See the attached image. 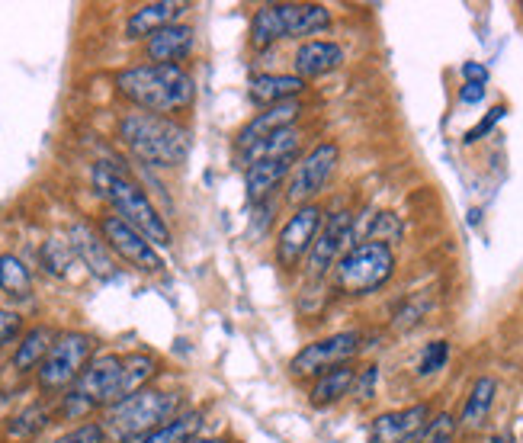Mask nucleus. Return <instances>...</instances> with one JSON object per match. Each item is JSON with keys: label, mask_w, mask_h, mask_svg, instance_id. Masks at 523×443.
<instances>
[{"label": "nucleus", "mask_w": 523, "mask_h": 443, "mask_svg": "<svg viewBox=\"0 0 523 443\" xmlns=\"http://www.w3.org/2000/svg\"><path fill=\"white\" fill-rule=\"evenodd\" d=\"M430 424V408L427 405H411L405 411H389L379 415L373 424V443H411L414 437L424 434Z\"/></svg>", "instance_id": "4468645a"}, {"label": "nucleus", "mask_w": 523, "mask_h": 443, "mask_svg": "<svg viewBox=\"0 0 523 443\" xmlns=\"http://www.w3.org/2000/svg\"><path fill=\"white\" fill-rule=\"evenodd\" d=\"M321 225H325V212H321V206H315V203L299 206L296 212H292V219L283 225L280 238H276V264H280L283 270H296L302 257L312 251Z\"/></svg>", "instance_id": "9d476101"}, {"label": "nucleus", "mask_w": 523, "mask_h": 443, "mask_svg": "<svg viewBox=\"0 0 523 443\" xmlns=\"http://www.w3.org/2000/svg\"><path fill=\"white\" fill-rule=\"evenodd\" d=\"M122 357L106 354L87 363V370L78 376V383L71 386V392L65 395V411L68 418H81L94 408H110L116 405L122 395Z\"/></svg>", "instance_id": "423d86ee"}, {"label": "nucleus", "mask_w": 523, "mask_h": 443, "mask_svg": "<svg viewBox=\"0 0 523 443\" xmlns=\"http://www.w3.org/2000/svg\"><path fill=\"white\" fill-rule=\"evenodd\" d=\"M20 331H23V318L10 309H0V347L10 344L13 338H20Z\"/></svg>", "instance_id": "4c0bfd02"}, {"label": "nucleus", "mask_w": 523, "mask_h": 443, "mask_svg": "<svg viewBox=\"0 0 523 443\" xmlns=\"http://www.w3.org/2000/svg\"><path fill=\"white\" fill-rule=\"evenodd\" d=\"M155 373H158V360L151 357V354H129V357H122V389H119V395H122V399H129V395L148 389V379L155 376Z\"/></svg>", "instance_id": "a878e982"}, {"label": "nucleus", "mask_w": 523, "mask_h": 443, "mask_svg": "<svg viewBox=\"0 0 523 443\" xmlns=\"http://www.w3.org/2000/svg\"><path fill=\"white\" fill-rule=\"evenodd\" d=\"M376 383H379V366H363L357 373V383H353V395H357L360 402H369L376 392Z\"/></svg>", "instance_id": "e433bc0d"}, {"label": "nucleus", "mask_w": 523, "mask_h": 443, "mask_svg": "<svg viewBox=\"0 0 523 443\" xmlns=\"http://www.w3.org/2000/svg\"><path fill=\"white\" fill-rule=\"evenodd\" d=\"M68 244H71V251L74 257L87 267L90 277H97L100 283H110L116 280V261H113V251H110V244L103 241V235H97L94 228L84 225V222H74L68 228Z\"/></svg>", "instance_id": "ddd939ff"}, {"label": "nucleus", "mask_w": 523, "mask_h": 443, "mask_svg": "<svg viewBox=\"0 0 523 443\" xmlns=\"http://www.w3.org/2000/svg\"><path fill=\"white\" fill-rule=\"evenodd\" d=\"M276 39H286L280 4L257 7V13L251 17V45L254 49H267V45H273Z\"/></svg>", "instance_id": "cd10ccee"}, {"label": "nucleus", "mask_w": 523, "mask_h": 443, "mask_svg": "<svg viewBox=\"0 0 523 443\" xmlns=\"http://www.w3.org/2000/svg\"><path fill=\"white\" fill-rule=\"evenodd\" d=\"M0 293L10 299H29L33 293V273L17 254H0Z\"/></svg>", "instance_id": "393cba45"}, {"label": "nucleus", "mask_w": 523, "mask_h": 443, "mask_svg": "<svg viewBox=\"0 0 523 443\" xmlns=\"http://www.w3.org/2000/svg\"><path fill=\"white\" fill-rule=\"evenodd\" d=\"M446 357H450V344H446V341L427 344V350L421 354V363H418V373H421V376H430V373L443 370V366H446Z\"/></svg>", "instance_id": "f704fd0d"}, {"label": "nucleus", "mask_w": 523, "mask_h": 443, "mask_svg": "<svg viewBox=\"0 0 523 443\" xmlns=\"http://www.w3.org/2000/svg\"><path fill=\"white\" fill-rule=\"evenodd\" d=\"M302 90H305V81L296 78V74H257L248 87V94L260 106H280V103H292Z\"/></svg>", "instance_id": "6ab92c4d"}, {"label": "nucleus", "mask_w": 523, "mask_h": 443, "mask_svg": "<svg viewBox=\"0 0 523 443\" xmlns=\"http://www.w3.org/2000/svg\"><path fill=\"white\" fill-rule=\"evenodd\" d=\"M94 338L84 331H65L58 334L49 357L39 366V386L42 389H68L78 383V376L87 370L90 357H94Z\"/></svg>", "instance_id": "0eeeda50"}, {"label": "nucleus", "mask_w": 523, "mask_h": 443, "mask_svg": "<svg viewBox=\"0 0 523 443\" xmlns=\"http://www.w3.org/2000/svg\"><path fill=\"white\" fill-rule=\"evenodd\" d=\"M183 10H190V4H183V0H155V4L138 7L126 20V39H151L161 29L174 26L183 17Z\"/></svg>", "instance_id": "dca6fc26"}, {"label": "nucleus", "mask_w": 523, "mask_h": 443, "mask_svg": "<svg viewBox=\"0 0 523 443\" xmlns=\"http://www.w3.org/2000/svg\"><path fill=\"white\" fill-rule=\"evenodd\" d=\"M302 113V106L292 100V103H280V106H267V113H257L248 126H244L238 132V151L244 148H251L257 142H264L270 139L273 132H280V129H289L292 122H296V116Z\"/></svg>", "instance_id": "a211bd4d"}, {"label": "nucleus", "mask_w": 523, "mask_h": 443, "mask_svg": "<svg viewBox=\"0 0 523 443\" xmlns=\"http://www.w3.org/2000/svg\"><path fill=\"white\" fill-rule=\"evenodd\" d=\"M52 443H106V431L100 421H87V424H78L74 431L61 434L58 440Z\"/></svg>", "instance_id": "72a5a7b5"}, {"label": "nucleus", "mask_w": 523, "mask_h": 443, "mask_svg": "<svg viewBox=\"0 0 523 443\" xmlns=\"http://www.w3.org/2000/svg\"><path fill=\"white\" fill-rule=\"evenodd\" d=\"M45 424H49V418H45V408L33 405V408H26L23 415L13 418V424H10V437H33V434L42 431Z\"/></svg>", "instance_id": "7c9ffc66"}, {"label": "nucleus", "mask_w": 523, "mask_h": 443, "mask_svg": "<svg viewBox=\"0 0 523 443\" xmlns=\"http://www.w3.org/2000/svg\"><path fill=\"white\" fill-rule=\"evenodd\" d=\"M296 158H276V161H260L251 164L248 174H244V187H248V203L267 200L270 190H276L283 183V177L292 171Z\"/></svg>", "instance_id": "4be33fe9"}, {"label": "nucleus", "mask_w": 523, "mask_h": 443, "mask_svg": "<svg viewBox=\"0 0 523 443\" xmlns=\"http://www.w3.org/2000/svg\"><path fill=\"white\" fill-rule=\"evenodd\" d=\"M183 399L177 392H161V389H142L106 408L103 415V431L106 440L113 443H138L151 431H158L167 421L177 418Z\"/></svg>", "instance_id": "20e7f679"}, {"label": "nucleus", "mask_w": 523, "mask_h": 443, "mask_svg": "<svg viewBox=\"0 0 523 443\" xmlns=\"http://www.w3.org/2000/svg\"><path fill=\"white\" fill-rule=\"evenodd\" d=\"M353 383H357V370H353L350 363L334 366V370L321 373L315 379V386L309 392V402L315 408H331V405H337L341 399H347V395L353 392Z\"/></svg>", "instance_id": "412c9836"}, {"label": "nucleus", "mask_w": 523, "mask_h": 443, "mask_svg": "<svg viewBox=\"0 0 523 443\" xmlns=\"http://www.w3.org/2000/svg\"><path fill=\"white\" fill-rule=\"evenodd\" d=\"M283 13V33L286 39L321 33L331 23V10L321 4H280Z\"/></svg>", "instance_id": "aec40b11"}, {"label": "nucleus", "mask_w": 523, "mask_h": 443, "mask_svg": "<svg viewBox=\"0 0 523 443\" xmlns=\"http://www.w3.org/2000/svg\"><path fill=\"white\" fill-rule=\"evenodd\" d=\"M402 238V222H398V216H392V212H379V216L373 219V225H369V238L366 241H398Z\"/></svg>", "instance_id": "2f4dec72"}, {"label": "nucleus", "mask_w": 523, "mask_h": 443, "mask_svg": "<svg viewBox=\"0 0 523 443\" xmlns=\"http://www.w3.org/2000/svg\"><path fill=\"white\" fill-rule=\"evenodd\" d=\"M360 350V334L357 331H341V334H331V338H321L305 344L296 357L289 360V373L296 379L305 376H321L334 370V366H344L357 357Z\"/></svg>", "instance_id": "1a4fd4ad"}, {"label": "nucleus", "mask_w": 523, "mask_h": 443, "mask_svg": "<svg viewBox=\"0 0 523 443\" xmlns=\"http://www.w3.org/2000/svg\"><path fill=\"white\" fill-rule=\"evenodd\" d=\"M453 434H456V421H453V415H437L434 421H430L427 427H424V443H437V440H453Z\"/></svg>", "instance_id": "c9c22d12"}, {"label": "nucleus", "mask_w": 523, "mask_h": 443, "mask_svg": "<svg viewBox=\"0 0 523 443\" xmlns=\"http://www.w3.org/2000/svg\"><path fill=\"white\" fill-rule=\"evenodd\" d=\"M116 90L142 113L167 116L187 110L196 97V84L180 65H135L116 74Z\"/></svg>", "instance_id": "f257e3e1"}, {"label": "nucleus", "mask_w": 523, "mask_h": 443, "mask_svg": "<svg viewBox=\"0 0 523 443\" xmlns=\"http://www.w3.org/2000/svg\"><path fill=\"white\" fill-rule=\"evenodd\" d=\"M193 26L187 23H174L161 29V33H155L148 42H145V52L151 58V65H177V61H183L190 52H193Z\"/></svg>", "instance_id": "f3484780"}, {"label": "nucleus", "mask_w": 523, "mask_h": 443, "mask_svg": "<svg viewBox=\"0 0 523 443\" xmlns=\"http://www.w3.org/2000/svg\"><path fill=\"white\" fill-rule=\"evenodd\" d=\"M344 65V49L331 39H312L302 42L296 58H292V68H296V78L312 81V78H325V74L337 71Z\"/></svg>", "instance_id": "2eb2a0df"}, {"label": "nucleus", "mask_w": 523, "mask_h": 443, "mask_svg": "<svg viewBox=\"0 0 523 443\" xmlns=\"http://www.w3.org/2000/svg\"><path fill=\"white\" fill-rule=\"evenodd\" d=\"M427 309H430V299H427V296H414L411 302L402 305V312L395 315L392 328H395V331H408V328H414V325H418L421 318L427 315Z\"/></svg>", "instance_id": "473e14b6"}, {"label": "nucleus", "mask_w": 523, "mask_h": 443, "mask_svg": "<svg viewBox=\"0 0 523 443\" xmlns=\"http://www.w3.org/2000/svg\"><path fill=\"white\" fill-rule=\"evenodd\" d=\"M94 190L113 206V212L122 222H129L135 232H142L155 248L171 244V228H167L164 216L151 206L148 193L126 171H119L110 161L94 164Z\"/></svg>", "instance_id": "f03ea898"}, {"label": "nucleus", "mask_w": 523, "mask_h": 443, "mask_svg": "<svg viewBox=\"0 0 523 443\" xmlns=\"http://www.w3.org/2000/svg\"><path fill=\"white\" fill-rule=\"evenodd\" d=\"M299 145H302V135L296 129H280L273 132L270 139L257 142L251 148L241 151V164L251 167V164H260V161H276V158H299Z\"/></svg>", "instance_id": "5701e85b"}, {"label": "nucleus", "mask_w": 523, "mask_h": 443, "mask_svg": "<svg viewBox=\"0 0 523 443\" xmlns=\"http://www.w3.org/2000/svg\"><path fill=\"white\" fill-rule=\"evenodd\" d=\"M55 344V334L49 328H33L23 334V341L13 354V370L17 373H33L42 366V360L49 357V350Z\"/></svg>", "instance_id": "b1692460"}, {"label": "nucleus", "mask_w": 523, "mask_h": 443, "mask_svg": "<svg viewBox=\"0 0 523 443\" xmlns=\"http://www.w3.org/2000/svg\"><path fill=\"white\" fill-rule=\"evenodd\" d=\"M119 139L138 161L151 167H180L190 155V132L171 116L129 113L119 122Z\"/></svg>", "instance_id": "7ed1b4c3"}, {"label": "nucleus", "mask_w": 523, "mask_h": 443, "mask_svg": "<svg viewBox=\"0 0 523 443\" xmlns=\"http://www.w3.org/2000/svg\"><path fill=\"white\" fill-rule=\"evenodd\" d=\"M463 74H466V84H482L485 87V81H488V68L479 65V61H466Z\"/></svg>", "instance_id": "ea45409f"}, {"label": "nucleus", "mask_w": 523, "mask_h": 443, "mask_svg": "<svg viewBox=\"0 0 523 443\" xmlns=\"http://www.w3.org/2000/svg\"><path fill=\"white\" fill-rule=\"evenodd\" d=\"M100 235L110 244V251L119 254L122 261H129L132 267L145 270V273H161L164 261L158 248L151 244L142 232H135L129 222H122L119 216H103L100 219Z\"/></svg>", "instance_id": "f8f14e48"}, {"label": "nucleus", "mask_w": 523, "mask_h": 443, "mask_svg": "<svg viewBox=\"0 0 523 443\" xmlns=\"http://www.w3.org/2000/svg\"><path fill=\"white\" fill-rule=\"evenodd\" d=\"M495 392H498V383L491 376L475 379V386H472L469 399H466V408H463V427H472L475 431V427L485 424L491 405H495Z\"/></svg>", "instance_id": "bb28decb"}, {"label": "nucleus", "mask_w": 523, "mask_h": 443, "mask_svg": "<svg viewBox=\"0 0 523 443\" xmlns=\"http://www.w3.org/2000/svg\"><path fill=\"white\" fill-rule=\"evenodd\" d=\"M199 424H203V415H199V411H187V415H177L174 421H167L164 427L151 431L138 443H190L199 434Z\"/></svg>", "instance_id": "c85d7f7f"}, {"label": "nucleus", "mask_w": 523, "mask_h": 443, "mask_svg": "<svg viewBox=\"0 0 523 443\" xmlns=\"http://www.w3.org/2000/svg\"><path fill=\"white\" fill-rule=\"evenodd\" d=\"M437 443H453V440H437Z\"/></svg>", "instance_id": "37998d69"}, {"label": "nucleus", "mask_w": 523, "mask_h": 443, "mask_svg": "<svg viewBox=\"0 0 523 443\" xmlns=\"http://www.w3.org/2000/svg\"><path fill=\"white\" fill-rule=\"evenodd\" d=\"M337 161H341V148H337V142H318L309 155L296 164V171H292L286 200L292 206H309L315 196L328 187V180L337 171Z\"/></svg>", "instance_id": "6e6552de"}, {"label": "nucleus", "mask_w": 523, "mask_h": 443, "mask_svg": "<svg viewBox=\"0 0 523 443\" xmlns=\"http://www.w3.org/2000/svg\"><path fill=\"white\" fill-rule=\"evenodd\" d=\"M190 443H219V440H212V437H193Z\"/></svg>", "instance_id": "79ce46f5"}, {"label": "nucleus", "mask_w": 523, "mask_h": 443, "mask_svg": "<svg viewBox=\"0 0 523 443\" xmlns=\"http://www.w3.org/2000/svg\"><path fill=\"white\" fill-rule=\"evenodd\" d=\"M395 273V254L382 241H360L341 257L334 273V283L347 296H366L373 289L386 286Z\"/></svg>", "instance_id": "39448f33"}, {"label": "nucleus", "mask_w": 523, "mask_h": 443, "mask_svg": "<svg viewBox=\"0 0 523 443\" xmlns=\"http://www.w3.org/2000/svg\"><path fill=\"white\" fill-rule=\"evenodd\" d=\"M39 261L42 267L52 273V277H68V270L74 264V251H71V244L68 238H49L42 244V251H39Z\"/></svg>", "instance_id": "c756f323"}, {"label": "nucleus", "mask_w": 523, "mask_h": 443, "mask_svg": "<svg viewBox=\"0 0 523 443\" xmlns=\"http://www.w3.org/2000/svg\"><path fill=\"white\" fill-rule=\"evenodd\" d=\"M504 113H507V110H504V106H495V110H491V113H488V116H485V119L479 122V126H475V129H469V132H466V142L472 145V142H479V139H485V135H488V132H491V129H495V126H498V122L504 119Z\"/></svg>", "instance_id": "58836bf2"}, {"label": "nucleus", "mask_w": 523, "mask_h": 443, "mask_svg": "<svg viewBox=\"0 0 523 443\" xmlns=\"http://www.w3.org/2000/svg\"><path fill=\"white\" fill-rule=\"evenodd\" d=\"M482 97H485L482 84H463V90H459V100H463V103H479Z\"/></svg>", "instance_id": "a19ab883"}, {"label": "nucleus", "mask_w": 523, "mask_h": 443, "mask_svg": "<svg viewBox=\"0 0 523 443\" xmlns=\"http://www.w3.org/2000/svg\"><path fill=\"white\" fill-rule=\"evenodd\" d=\"M353 232H357V219H353L350 209H337L328 216V222L321 225V232L312 244L309 251V273L318 280L325 277V273L341 264V257L350 251V241H353Z\"/></svg>", "instance_id": "9b49d317"}]
</instances>
